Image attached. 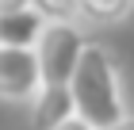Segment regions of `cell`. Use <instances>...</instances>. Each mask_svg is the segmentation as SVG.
Listing matches in <instances>:
<instances>
[{"mask_svg": "<svg viewBox=\"0 0 134 130\" xmlns=\"http://www.w3.org/2000/svg\"><path fill=\"white\" fill-rule=\"evenodd\" d=\"M69 92H73L77 119H84L92 130H107L111 122L130 115L126 111V88H123L119 58L103 42H84L81 61H77V69L69 77Z\"/></svg>", "mask_w": 134, "mask_h": 130, "instance_id": "cell-1", "label": "cell"}, {"mask_svg": "<svg viewBox=\"0 0 134 130\" xmlns=\"http://www.w3.org/2000/svg\"><path fill=\"white\" fill-rule=\"evenodd\" d=\"M84 31L77 27L73 19L62 23H42L38 38H35V58H38V73H42V84H69L77 61H81L84 50Z\"/></svg>", "mask_w": 134, "mask_h": 130, "instance_id": "cell-2", "label": "cell"}, {"mask_svg": "<svg viewBox=\"0 0 134 130\" xmlns=\"http://www.w3.org/2000/svg\"><path fill=\"white\" fill-rule=\"evenodd\" d=\"M42 73L35 46H0V100L8 103H27L38 92Z\"/></svg>", "mask_w": 134, "mask_h": 130, "instance_id": "cell-3", "label": "cell"}, {"mask_svg": "<svg viewBox=\"0 0 134 130\" xmlns=\"http://www.w3.org/2000/svg\"><path fill=\"white\" fill-rule=\"evenodd\" d=\"M31 130H58L65 119H73V92L69 84H38L31 100Z\"/></svg>", "mask_w": 134, "mask_h": 130, "instance_id": "cell-4", "label": "cell"}, {"mask_svg": "<svg viewBox=\"0 0 134 130\" xmlns=\"http://www.w3.org/2000/svg\"><path fill=\"white\" fill-rule=\"evenodd\" d=\"M42 15L31 8H19V12H4L0 15V46H35L42 31Z\"/></svg>", "mask_w": 134, "mask_h": 130, "instance_id": "cell-5", "label": "cell"}, {"mask_svg": "<svg viewBox=\"0 0 134 130\" xmlns=\"http://www.w3.org/2000/svg\"><path fill=\"white\" fill-rule=\"evenodd\" d=\"M130 15H134V0H77V19L100 23V27L123 23Z\"/></svg>", "mask_w": 134, "mask_h": 130, "instance_id": "cell-6", "label": "cell"}, {"mask_svg": "<svg viewBox=\"0 0 134 130\" xmlns=\"http://www.w3.org/2000/svg\"><path fill=\"white\" fill-rule=\"evenodd\" d=\"M27 8H31V12H38L46 23L77 19V0H27Z\"/></svg>", "mask_w": 134, "mask_h": 130, "instance_id": "cell-7", "label": "cell"}, {"mask_svg": "<svg viewBox=\"0 0 134 130\" xmlns=\"http://www.w3.org/2000/svg\"><path fill=\"white\" fill-rule=\"evenodd\" d=\"M58 130H92V126H88L84 119H77V115H73V119H65V122H62Z\"/></svg>", "mask_w": 134, "mask_h": 130, "instance_id": "cell-8", "label": "cell"}, {"mask_svg": "<svg viewBox=\"0 0 134 130\" xmlns=\"http://www.w3.org/2000/svg\"><path fill=\"white\" fill-rule=\"evenodd\" d=\"M19 8H27V0H0V15L4 12H19Z\"/></svg>", "mask_w": 134, "mask_h": 130, "instance_id": "cell-9", "label": "cell"}, {"mask_svg": "<svg viewBox=\"0 0 134 130\" xmlns=\"http://www.w3.org/2000/svg\"><path fill=\"white\" fill-rule=\"evenodd\" d=\"M107 130H134V115H123L119 122H111Z\"/></svg>", "mask_w": 134, "mask_h": 130, "instance_id": "cell-10", "label": "cell"}]
</instances>
